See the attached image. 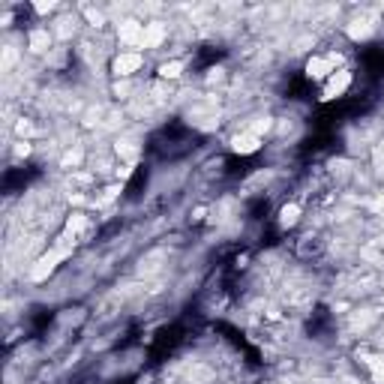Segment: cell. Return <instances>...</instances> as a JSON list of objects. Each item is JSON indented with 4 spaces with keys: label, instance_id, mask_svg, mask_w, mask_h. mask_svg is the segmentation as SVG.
<instances>
[{
    "label": "cell",
    "instance_id": "obj_6",
    "mask_svg": "<svg viewBox=\"0 0 384 384\" xmlns=\"http://www.w3.org/2000/svg\"><path fill=\"white\" fill-rule=\"evenodd\" d=\"M63 259H67V250H60V243H58V246H51V250L45 252L42 259H36V264L30 268V279H33V282H42L45 277H51L54 268H58V264H60Z\"/></svg>",
    "mask_w": 384,
    "mask_h": 384
},
{
    "label": "cell",
    "instance_id": "obj_12",
    "mask_svg": "<svg viewBox=\"0 0 384 384\" xmlns=\"http://www.w3.org/2000/svg\"><path fill=\"white\" fill-rule=\"evenodd\" d=\"M162 40H166V27H162L159 21H150L148 33H144V49H159Z\"/></svg>",
    "mask_w": 384,
    "mask_h": 384
},
{
    "label": "cell",
    "instance_id": "obj_15",
    "mask_svg": "<svg viewBox=\"0 0 384 384\" xmlns=\"http://www.w3.org/2000/svg\"><path fill=\"white\" fill-rule=\"evenodd\" d=\"M12 150H15L18 159H24V157H30V153H33V144H30V141H15Z\"/></svg>",
    "mask_w": 384,
    "mask_h": 384
},
{
    "label": "cell",
    "instance_id": "obj_8",
    "mask_svg": "<svg viewBox=\"0 0 384 384\" xmlns=\"http://www.w3.org/2000/svg\"><path fill=\"white\" fill-rule=\"evenodd\" d=\"M300 216H304V204L300 201H286L279 210H277V225H279V232H291L297 222H300Z\"/></svg>",
    "mask_w": 384,
    "mask_h": 384
},
{
    "label": "cell",
    "instance_id": "obj_4",
    "mask_svg": "<svg viewBox=\"0 0 384 384\" xmlns=\"http://www.w3.org/2000/svg\"><path fill=\"white\" fill-rule=\"evenodd\" d=\"M144 33H148V24L135 21V18H126V21L117 24V40H121L130 51L144 49Z\"/></svg>",
    "mask_w": 384,
    "mask_h": 384
},
{
    "label": "cell",
    "instance_id": "obj_2",
    "mask_svg": "<svg viewBox=\"0 0 384 384\" xmlns=\"http://www.w3.org/2000/svg\"><path fill=\"white\" fill-rule=\"evenodd\" d=\"M295 255L300 261H322L324 255H327V241L322 234H304L300 241L295 243Z\"/></svg>",
    "mask_w": 384,
    "mask_h": 384
},
{
    "label": "cell",
    "instance_id": "obj_14",
    "mask_svg": "<svg viewBox=\"0 0 384 384\" xmlns=\"http://www.w3.org/2000/svg\"><path fill=\"white\" fill-rule=\"evenodd\" d=\"M225 166H228V162H225L222 157H216V159H210V162H207L201 175H204V177H219V175H225Z\"/></svg>",
    "mask_w": 384,
    "mask_h": 384
},
{
    "label": "cell",
    "instance_id": "obj_16",
    "mask_svg": "<svg viewBox=\"0 0 384 384\" xmlns=\"http://www.w3.org/2000/svg\"><path fill=\"white\" fill-rule=\"evenodd\" d=\"M207 213H210L207 207H195V210H192V216H189V222H192V225H201V222L207 219Z\"/></svg>",
    "mask_w": 384,
    "mask_h": 384
},
{
    "label": "cell",
    "instance_id": "obj_9",
    "mask_svg": "<svg viewBox=\"0 0 384 384\" xmlns=\"http://www.w3.org/2000/svg\"><path fill=\"white\" fill-rule=\"evenodd\" d=\"M51 42H54L51 27H30V30H27V49H30L33 54L51 51Z\"/></svg>",
    "mask_w": 384,
    "mask_h": 384
},
{
    "label": "cell",
    "instance_id": "obj_11",
    "mask_svg": "<svg viewBox=\"0 0 384 384\" xmlns=\"http://www.w3.org/2000/svg\"><path fill=\"white\" fill-rule=\"evenodd\" d=\"M184 69H186V60H180V58L162 60L159 67H157V78L159 81H177L180 76H184Z\"/></svg>",
    "mask_w": 384,
    "mask_h": 384
},
{
    "label": "cell",
    "instance_id": "obj_13",
    "mask_svg": "<svg viewBox=\"0 0 384 384\" xmlns=\"http://www.w3.org/2000/svg\"><path fill=\"white\" fill-rule=\"evenodd\" d=\"M81 15L87 18V24L90 27H105V15H103V9H96V6H81Z\"/></svg>",
    "mask_w": 384,
    "mask_h": 384
},
{
    "label": "cell",
    "instance_id": "obj_5",
    "mask_svg": "<svg viewBox=\"0 0 384 384\" xmlns=\"http://www.w3.org/2000/svg\"><path fill=\"white\" fill-rule=\"evenodd\" d=\"M358 363L363 367V372L369 376L372 384H384V354L381 351H372L369 345L358 349Z\"/></svg>",
    "mask_w": 384,
    "mask_h": 384
},
{
    "label": "cell",
    "instance_id": "obj_17",
    "mask_svg": "<svg viewBox=\"0 0 384 384\" xmlns=\"http://www.w3.org/2000/svg\"><path fill=\"white\" fill-rule=\"evenodd\" d=\"M54 9H58V3H51V0H49V3H33L36 15H49V12H54Z\"/></svg>",
    "mask_w": 384,
    "mask_h": 384
},
{
    "label": "cell",
    "instance_id": "obj_3",
    "mask_svg": "<svg viewBox=\"0 0 384 384\" xmlns=\"http://www.w3.org/2000/svg\"><path fill=\"white\" fill-rule=\"evenodd\" d=\"M354 85V72L349 67H342L340 72H333L331 78L324 81V87H322V99L324 103H333V99H340L349 94V87Z\"/></svg>",
    "mask_w": 384,
    "mask_h": 384
},
{
    "label": "cell",
    "instance_id": "obj_1",
    "mask_svg": "<svg viewBox=\"0 0 384 384\" xmlns=\"http://www.w3.org/2000/svg\"><path fill=\"white\" fill-rule=\"evenodd\" d=\"M141 67H144V54H141V51L123 49V51H117L114 58H112V76H114L117 81L132 78L135 72H141Z\"/></svg>",
    "mask_w": 384,
    "mask_h": 384
},
{
    "label": "cell",
    "instance_id": "obj_10",
    "mask_svg": "<svg viewBox=\"0 0 384 384\" xmlns=\"http://www.w3.org/2000/svg\"><path fill=\"white\" fill-rule=\"evenodd\" d=\"M376 27H378V21L372 15H360V18H354V21L345 27V33H349L354 42H367L369 36L376 33Z\"/></svg>",
    "mask_w": 384,
    "mask_h": 384
},
{
    "label": "cell",
    "instance_id": "obj_7",
    "mask_svg": "<svg viewBox=\"0 0 384 384\" xmlns=\"http://www.w3.org/2000/svg\"><path fill=\"white\" fill-rule=\"evenodd\" d=\"M264 139H259V135H252L250 130H241L237 135H232V141H228V148H232V153H237V157H252V153L261 150Z\"/></svg>",
    "mask_w": 384,
    "mask_h": 384
}]
</instances>
